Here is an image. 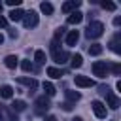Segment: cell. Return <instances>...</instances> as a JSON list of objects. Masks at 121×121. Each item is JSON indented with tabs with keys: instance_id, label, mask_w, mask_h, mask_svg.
<instances>
[{
	"instance_id": "obj_5",
	"label": "cell",
	"mask_w": 121,
	"mask_h": 121,
	"mask_svg": "<svg viewBox=\"0 0 121 121\" xmlns=\"http://www.w3.org/2000/svg\"><path fill=\"white\" fill-rule=\"evenodd\" d=\"M23 25L26 26V28H34L36 25H38V13L36 11H28V13H25V17H23Z\"/></svg>"
},
{
	"instance_id": "obj_13",
	"label": "cell",
	"mask_w": 121,
	"mask_h": 121,
	"mask_svg": "<svg viewBox=\"0 0 121 121\" xmlns=\"http://www.w3.org/2000/svg\"><path fill=\"white\" fill-rule=\"evenodd\" d=\"M4 64H6V68H15L17 64H19V59L15 57V55H6V59H4Z\"/></svg>"
},
{
	"instance_id": "obj_16",
	"label": "cell",
	"mask_w": 121,
	"mask_h": 121,
	"mask_svg": "<svg viewBox=\"0 0 121 121\" xmlns=\"http://www.w3.org/2000/svg\"><path fill=\"white\" fill-rule=\"evenodd\" d=\"M0 96L2 98H11L13 96V87L11 85H2L0 87Z\"/></svg>"
},
{
	"instance_id": "obj_22",
	"label": "cell",
	"mask_w": 121,
	"mask_h": 121,
	"mask_svg": "<svg viewBox=\"0 0 121 121\" xmlns=\"http://www.w3.org/2000/svg\"><path fill=\"white\" fill-rule=\"evenodd\" d=\"M40 9H42V13H45V15H51V13H53V6H51L49 2H42V4H40Z\"/></svg>"
},
{
	"instance_id": "obj_8",
	"label": "cell",
	"mask_w": 121,
	"mask_h": 121,
	"mask_svg": "<svg viewBox=\"0 0 121 121\" xmlns=\"http://www.w3.org/2000/svg\"><path fill=\"white\" fill-rule=\"evenodd\" d=\"M74 81H76L78 87H93V85H95V81H93L91 78H87V76H76Z\"/></svg>"
},
{
	"instance_id": "obj_11",
	"label": "cell",
	"mask_w": 121,
	"mask_h": 121,
	"mask_svg": "<svg viewBox=\"0 0 121 121\" xmlns=\"http://www.w3.org/2000/svg\"><path fill=\"white\" fill-rule=\"evenodd\" d=\"M106 102H108V106H110L112 110H117V108H119V98H117L113 93H108V95H106Z\"/></svg>"
},
{
	"instance_id": "obj_31",
	"label": "cell",
	"mask_w": 121,
	"mask_h": 121,
	"mask_svg": "<svg viewBox=\"0 0 121 121\" xmlns=\"http://www.w3.org/2000/svg\"><path fill=\"white\" fill-rule=\"evenodd\" d=\"M60 106H62V110H66V112H70V110L74 108V106H72V102H64V104H60Z\"/></svg>"
},
{
	"instance_id": "obj_27",
	"label": "cell",
	"mask_w": 121,
	"mask_h": 121,
	"mask_svg": "<svg viewBox=\"0 0 121 121\" xmlns=\"http://www.w3.org/2000/svg\"><path fill=\"white\" fill-rule=\"evenodd\" d=\"M108 68L112 70V74H113V76H119V74H121V64H117V62H115V64H112V66H108Z\"/></svg>"
},
{
	"instance_id": "obj_29",
	"label": "cell",
	"mask_w": 121,
	"mask_h": 121,
	"mask_svg": "<svg viewBox=\"0 0 121 121\" xmlns=\"http://www.w3.org/2000/svg\"><path fill=\"white\" fill-rule=\"evenodd\" d=\"M6 113H8V121H19V119H17V113H15V112H13L11 108H9V110H8Z\"/></svg>"
},
{
	"instance_id": "obj_34",
	"label": "cell",
	"mask_w": 121,
	"mask_h": 121,
	"mask_svg": "<svg viewBox=\"0 0 121 121\" xmlns=\"http://www.w3.org/2000/svg\"><path fill=\"white\" fill-rule=\"evenodd\" d=\"M113 25H115V26H119V25H121V19H119V17H115V19H113Z\"/></svg>"
},
{
	"instance_id": "obj_38",
	"label": "cell",
	"mask_w": 121,
	"mask_h": 121,
	"mask_svg": "<svg viewBox=\"0 0 121 121\" xmlns=\"http://www.w3.org/2000/svg\"><path fill=\"white\" fill-rule=\"evenodd\" d=\"M0 13H2V2H0Z\"/></svg>"
},
{
	"instance_id": "obj_24",
	"label": "cell",
	"mask_w": 121,
	"mask_h": 121,
	"mask_svg": "<svg viewBox=\"0 0 121 121\" xmlns=\"http://www.w3.org/2000/svg\"><path fill=\"white\" fill-rule=\"evenodd\" d=\"M34 60H36L38 64H45V53H43L42 49H38V51L34 53Z\"/></svg>"
},
{
	"instance_id": "obj_23",
	"label": "cell",
	"mask_w": 121,
	"mask_h": 121,
	"mask_svg": "<svg viewBox=\"0 0 121 121\" xmlns=\"http://www.w3.org/2000/svg\"><path fill=\"white\" fill-rule=\"evenodd\" d=\"M102 53V45L100 43H93V45H89V55H100Z\"/></svg>"
},
{
	"instance_id": "obj_18",
	"label": "cell",
	"mask_w": 121,
	"mask_h": 121,
	"mask_svg": "<svg viewBox=\"0 0 121 121\" xmlns=\"http://www.w3.org/2000/svg\"><path fill=\"white\" fill-rule=\"evenodd\" d=\"M43 91H45V96H47V98H49V96H53V95L57 93L55 85H53V83H49V81H43Z\"/></svg>"
},
{
	"instance_id": "obj_9",
	"label": "cell",
	"mask_w": 121,
	"mask_h": 121,
	"mask_svg": "<svg viewBox=\"0 0 121 121\" xmlns=\"http://www.w3.org/2000/svg\"><path fill=\"white\" fill-rule=\"evenodd\" d=\"M110 49L113 53H121V34H115L110 42Z\"/></svg>"
},
{
	"instance_id": "obj_6",
	"label": "cell",
	"mask_w": 121,
	"mask_h": 121,
	"mask_svg": "<svg viewBox=\"0 0 121 121\" xmlns=\"http://www.w3.org/2000/svg\"><path fill=\"white\" fill-rule=\"evenodd\" d=\"M34 104H36V112H38V113H43V112H47V110L51 108V102H49V98H47L45 95H43V96H38Z\"/></svg>"
},
{
	"instance_id": "obj_4",
	"label": "cell",
	"mask_w": 121,
	"mask_h": 121,
	"mask_svg": "<svg viewBox=\"0 0 121 121\" xmlns=\"http://www.w3.org/2000/svg\"><path fill=\"white\" fill-rule=\"evenodd\" d=\"M91 108H93V112H95V115H96L98 119H106L108 110H106V106H104L100 100H93V102H91Z\"/></svg>"
},
{
	"instance_id": "obj_30",
	"label": "cell",
	"mask_w": 121,
	"mask_h": 121,
	"mask_svg": "<svg viewBox=\"0 0 121 121\" xmlns=\"http://www.w3.org/2000/svg\"><path fill=\"white\" fill-rule=\"evenodd\" d=\"M6 4H8V6H11V8H19L21 0H6Z\"/></svg>"
},
{
	"instance_id": "obj_33",
	"label": "cell",
	"mask_w": 121,
	"mask_h": 121,
	"mask_svg": "<svg viewBox=\"0 0 121 121\" xmlns=\"http://www.w3.org/2000/svg\"><path fill=\"white\" fill-rule=\"evenodd\" d=\"M45 121H59V119H57L55 115H47V117H45Z\"/></svg>"
},
{
	"instance_id": "obj_21",
	"label": "cell",
	"mask_w": 121,
	"mask_h": 121,
	"mask_svg": "<svg viewBox=\"0 0 121 121\" xmlns=\"http://www.w3.org/2000/svg\"><path fill=\"white\" fill-rule=\"evenodd\" d=\"M66 98H68V102H78L81 98V95L78 91H66Z\"/></svg>"
},
{
	"instance_id": "obj_2",
	"label": "cell",
	"mask_w": 121,
	"mask_h": 121,
	"mask_svg": "<svg viewBox=\"0 0 121 121\" xmlns=\"http://www.w3.org/2000/svg\"><path fill=\"white\" fill-rule=\"evenodd\" d=\"M51 51H53V60L55 62H59V64H62V62H66V59H68V53L66 51H62V49H59V43H51Z\"/></svg>"
},
{
	"instance_id": "obj_25",
	"label": "cell",
	"mask_w": 121,
	"mask_h": 121,
	"mask_svg": "<svg viewBox=\"0 0 121 121\" xmlns=\"http://www.w3.org/2000/svg\"><path fill=\"white\" fill-rule=\"evenodd\" d=\"M21 68H23L25 72H34V64H32L28 59H25V60L21 62Z\"/></svg>"
},
{
	"instance_id": "obj_1",
	"label": "cell",
	"mask_w": 121,
	"mask_h": 121,
	"mask_svg": "<svg viewBox=\"0 0 121 121\" xmlns=\"http://www.w3.org/2000/svg\"><path fill=\"white\" fill-rule=\"evenodd\" d=\"M102 34H104V25H102L100 21H93V23H89V26H87V30H85V36H87L89 40L100 38Z\"/></svg>"
},
{
	"instance_id": "obj_7",
	"label": "cell",
	"mask_w": 121,
	"mask_h": 121,
	"mask_svg": "<svg viewBox=\"0 0 121 121\" xmlns=\"http://www.w3.org/2000/svg\"><path fill=\"white\" fill-rule=\"evenodd\" d=\"M79 4H81L79 0H68V2H64V4H62V8H60V9H62L64 13H72V11H78Z\"/></svg>"
},
{
	"instance_id": "obj_15",
	"label": "cell",
	"mask_w": 121,
	"mask_h": 121,
	"mask_svg": "<svg viewBox=\"0 0 121 121\" xmlns=\"http://www.w3.org/2000/svg\"><path fill=\"white\" fill-rule=\"evenodd\" d=\"M47 76H49V78H53V79H60L62 70H60V68H57V66H49V68H47Z\"/></svg>"
},
{
	"instance_id": "obj_36",
	"label": "cell",
	"mask_w": 121,
	"mask_h": 121,
	"mask_svg": "<svg viewBox=\"0 0 121 121\" xmlns=\"http://www.w3.org/2000/svg\"><path fill=\"white\" fill-rule=\"evenodd\" d=\"M0 121H4V113L2 112H0Z\"/></svg>"
},
{
	"instance_id": "obj_12",
	"label": "cell",
	"mask_w": 121,
	"mask_h": 121,
	"mask_svg": "<svg viewBox=\"0 0 121 121\" xmlns=\"http://www.w3.org/2000/svg\"><path fill=\"white\" fill-rule=\"evenodd\" d=\"M78 40H79V32H78V30H70V32L66 34V43H68V45H76Z\"/></svg>"
},
{
	"instance_id": "obj_35",
	"label": "cell",
	"mask_w": 121,
	"mask_h": 121,
	"mask_svg": "<svg viewBox=\"0 0 121 121\" xmlns=\"http://www.w3.org/2000/svg\"><path fill=\"white\" fill-rule=\"evenodd\" d=\"M72 121H83V119H81V117H74Z\"/></svg>"
},
{
	"instance_id": "obj_20",
	"label": "cell",
	"mask_w": 121,
	"mask_h": 121,
	"mask_svg": "<svg viewBox=\"0 0 121 121\" xmlns=\"http://www.w3.org/2000/svg\"><path fill=\"white\" fill-rule=\"evenodd\" d=\"M11 110H13V112H23V110H26V104H25V100H13V104H11Z\"/></svg>"
},
{
	"instance_id": "obj_17",
	"label": "cell",
	"mask_w": 121,
	"mask_h": 121,
	"mask_svg": "<svg viewBox=\"0 0 121 121\" xmlns=\"http://www.w3.org/2000/svg\"><path fill=\"white\" fill-rule=\"evenodd\" d=\"M17 81H19V83H23V85H26L28 89H34V87L38 85V81H36L34 78H19Z\"/></svg>"
},
{
	"instance_id": "obj_26",
	"label": "cell",
	"mask_w": 121,
	"mask_h": 121,
	"mask_svg": "<svg viewBox=\"0 0 121 121\" xmlns=\"http://www.w3.org/2000/svg\"><path fill=\"white\" fill-rule=\"evenodd\" d=\"M100 6H102V8H104V9H108V11H113V9H115V8H117V6H115V4H113V2H110V0H104V2H102V4H100Z\"/></svg>"
},
{
	"instance_id": "obj_19",
	"label": "cell",
	"mask_w": 121,
	"mask_h": 121,
	"mask_svg": "<svg viewBox=\"0 0 121 121\" xmlns=\"http://www.w3.org/2000/svg\"><path fill=\"white\" fill-rule=\"evenodd\" d=\"M70 64H72V68H79V66L83 64V57H81L79 53L72 55V60H70Z\"/></svg>"
},
{
	"instance_id": "obj_14",
	"label": "cell",
	"mask_w": 121,
	"mask_h": 121,
	"mask_svg": "<svg viewBox=\"0 0 121 121\" xmlns=\"http://www.w3.org/2000/svg\"><path fill=\"white\" fill-rule=\"evenodd\" d=\"M23 17H25V11L21 8H15V9L9 11V19L11 21H23Z\"/></svg>"
},
{
	"instance_id": "obj_3",
	"label": "cell",
	"mask_w": 121,
	"mask_h": 121,
	"mask_svg": "<svg viewBox=\"0 0 121 121\" xmlns=\"http://www.w3.org/2000/svg\"><path fill=\"white\" fill-rule=\"evenodd\" d=\"M108 72H110V68H108V64H106L104 60H96V62L93 64V74H95L96 78H106Z\"/></svg>"
},
{
	"instance_id": "obj_32",
	"label": "cell",
	"mask_w": 121,
	"mask_h": 121,
	"mask_svg": "<svg viewBox=\"0 0 121 121\" xmlns=\"http://www.w3.org/2000/svg\"><path fill=\"white\" fill-rule=\"evenodd\" d=\"M6 26H8V19L0 15V28H6Z\"/></svg>"
},
{
	"instance_id": "obj_10",
	"label": "cell",
	"mask_w": 121,
	"mask_h": 121,
	"mask_svg": "<svg viewBox=\"0 0 121 121\" xmlns=\"http://www.w3.org/2000/svg\"><path fill=\"white\" fill-rule=\"evenodd\" d=\"M81 19H83V13H81V11H72V13L68 15L66 23H68V25H78V23H81Z\"/></svg>"
},
{
	"instance_id": "obj_28",
	"label": "cell",
	"mask_w": 121,
	"mask_h": 121,
	"mask_svg": "<svg viewBox=\"0 0 121 121\" xmlns=\"http://www.w3.org/2000/svg\"><path fill=\"white\" fill-rule=\"evenodd\" d=\"M62 34H64V28H62V26H60V28H57V30H55V40H53V42H55V43H59V40L62 38Z\"/></svg>"
},
{
	"instance_id": "obj_37",
	"label": "cell",
	"mask_w": 121,
	"mask_h": 121,
	"mask_svg": "<svg viewBox=\"0 0 121 121\" xmlns=\"http://www.w3.org/2000/svg\"><path fill=\"white\" fill-rule=\"evenodd\" d=\"M2 42H4V36H2V34H0V43H2Z\"/></svg>"
}]
</instances>
